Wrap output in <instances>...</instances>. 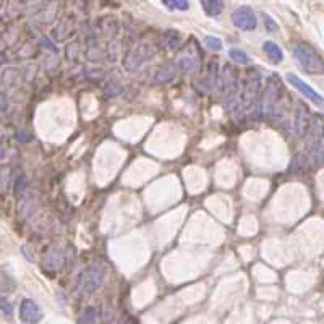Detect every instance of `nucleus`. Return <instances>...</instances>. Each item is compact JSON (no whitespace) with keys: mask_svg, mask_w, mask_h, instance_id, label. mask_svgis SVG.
Segmentation results:
<instances>
[{"mask_svg":"<svg viewBox=\"0 0 324 324\" xmlns=\"http://www.w3.org/2000/svg\"><path fill=\"white\" fill-rule=\"evenodd\" d=\"M293 55L297 62L300 63V67L303 68L306 73H321L322 71V60L321 57L318 55V52L309 47L308 44H297L293 46Z\"/></svg>","mask_w":324,"mask_h":324,"instance_id":"obj_1","label":"nucleus"},{"mask_svg":"<svg viewBox=\"0 0 324 324\" xmlns=\"http://www.w3.org/2000/svg\"><path fill=\"white\" fill-rule=\"evenodd\" d=\"M102 280H104V271L100 266L97 264H92L91 268L84 269L81 274H80V279H78V285H80V289L84 290V292H94L97 287L102 285Z\"/></svg>","mask_w":324,"mask_h":324,"instance_id":"obj_2","label":"nucleus"},{"mask_svg":"<svg viewBox=\"0 0 324 324\" xmlns=\"http://www.w3.org/2000/svg\"><path fill=\"white\" fill-rule=\"evenodd\" d=\"M232 23H234L235 28H239V30L253 31V30H256V26H258V20H256V15H255L253 9L248 7V5H243V7H239V9L234 10Z\"/></svg>","mask_w":324,"mask_h":324,"instance_id":"obj_3","label":"nucleus"},{"mask_svg":"<svg viewBox=\"0 0 324 324\" xmlns=\"http://www.w3.org/2000/svg\"><path fill=\"white\" fill-rule=\"evenodd\" d=\"M285 80L289 84H292L295 89H297L301 96H305L306 99H309L314 105H318V107H322V96L318 94L311 86H309L308 83H305L301 78H298L297 75H292V73H287L285 75Z\"/></svg>","mask_w":324,"mask_h":324,"instance_id":"obj_4","label":"nucleus"},{"mask_svg":"<svg viewBox=\"0 0 324 324\" xmlns=\"http://www.w3.org/2000/svg\"><path fill=\"white\" fill-rule=\"evenodd\" d=\"M20 319L25 324H38L42 319V311L34 300L25 298L20 305Z\"/></svg>","mask_w":324,"mask_h":324,"instance_id":"obj_5","label":"nucleus"},{"mask_svg":"<svg viewBox=\"0 0 324 324\" xmlns=\"http://www.w3.org/2000/svg\"><path fill=\"white\" fill-rule=\"evenodd\" d=\"M153 55H154V50H148L146 46H140L136 50H132V52H130V54L127 55V59H125L124 65H125L127 70L140 68L141 63L146 62L148 59H151Z\"/></svg>","mask_w":324,"mask_h":324,"instance_id":"obj_6","label":"nucleus"},{"mask_svg":"<svg viewBox=\"0 0 324 324\" xmlns=\"http://www.w3.org/2000/svg\"><path fill=\"white\" fill-rule=\"evenodd\" d=\"M263 49H264V52L271 57V60L274 62V63H279L280 60L284 59L282 49H280L274 41H266L264 44H263Z\"/></svg>","mask_w":324,"mask_h":324,"instance_id":"obj_7","label":"nucleus"},{"mask_svg":"<svg viewBox=\"0 0 324 324\" xmlns=\"http://www.w3.org/2000/svg\"><path fill=\"white\" fill-rule=\"evenodd\" d=\"M201 5L207 17H218L224 10V2L221 0H201Z\"/></svg>","mask_w":324,"mask_h":324,"instance_id":"obj_8","label":"nucleus"},{"mask_svg":"<svg viewBox=\"0 0 324 324\" xmlns=\"http://www.w3.org/2000/svg\"><path fill=\"white\" fill-rule=\"evenodd\" d=\"M175 76V67L174 65H167V67H164V68H161L159 71H157V75H156V83H167V81H170L172 78Z\"/></svg>","mask_w":324,"mask_h":324,"instance_id":"obj_9","label":"nucleus"},{"mask_svg":"<svg viewBox=\"0 0 324 324\" xmlns=\"http://www.w3.org/2000/svg\"><path fill=\"white\" fill-rule=\"evenodd\" d=\"M229 57H230V59H232L234 62L240 63V65H248V63L251 62L250 57H248V54L245 52V50L237 49V47L229 49Z\"/></svg>","mask_w":324,"mask_h":324,"instance_id":"obj_10","label":"nucleus"},{"mask_svg":"<svg viewBox=\"0 0 324 324\" xmlns=\"http://www.w3.org/2000/svg\"><path fill=\"white\" fill-rule=\"evenodd\" d=\"M96 321H97V311L92 306L84 308V311L78 318V324H96Z\"/></svg>","mask_w":324,"mask_h":324,"instance_id":"obj_11","label":"nucleus"},{"mask_svg":"<svg viewBox=\"0 0 324 324\" xmlns=\"http://www.w3.org/2000/svg\"><path fill=\"white\" fill-rule=\"evenodd\" d=\"M26 185H28V180H26V175L23 172H20L15 178V183H13V193H15V196H21V194L25 193L26 190Z\"/></svg>","mask_w":324,"mask_h":324,"instance_id":"obj_12","label":"nucleus"},{"mask_svg":"<svg viewBox=\"0 0 324 324\" xmlns=\"http://www.w3.org/2000/svg\"><path fill=\"white\" fill-rule=\"evenodd\" d=\"M306 109H303V105H298V111H297V117H295V122H297V132L300 135L305 133V128H306Z\"/></svg>","mask_w":324,"mask_h":324,"instance_id":"obj_13","label":"nucleus"},{"mask_svg":"<svg viewBox=\"0 0 324 324\" xmlns=\"http://www.w3.org/2000/svg\"><path fill=\"white\" fill-rule=\"evenodd\" d=\"M311 156H313V162L314 164H321L322 162V140L321 138L318 141H314V145L311 148Z\"/></svg>","mask_w":324,"mask_h":324,"instance_id":"obj_14","label":"nucleus"},{"mask_svg":"<svg viewBox=\"0 0 324 324\" xmlns=\"http://www.w3.org/2000/svg\"><path fill=\"white\" fill-rule=\"evenodd\" d=\"M164 5H167L169 9H177V10H188L190 9V2H185V0H162Z\"/></svg>","mask_w":324,"mask_h":324,"instance_id":"obj_15","label":"nucleus"},{"mask_svg":"<svg viewBox=\"0 0 324 324\" xmlns=\"http://www.w3.org/2000/svg\"><path fill=\"white\" fill-rule=\"evenodd\" d=\"M204 44L207 46V49L215 50V52L222 50V41L219 38H215V36H206V38H204Z\"/></svg>","mask_w":324,"mask_h":324,"instance_id":"obj_16","label":"nucleus"},{"mask_svg":"<svg viewBox=\"0 0 324 324\" xmlns=\"http://www.w3.org/2000/svg\"><path fill=\"white\" fill-rule=\"evenodd\" d=\"M180 68L185 71H190L193 68H196V59H191V57H182L180 59Z\"/></svg>","mask_w":324,"mask_h":324,"instance_id":"obj_17","label":"nucleus"},{"mask_svg":"<svg viewBox=\"0 0 324 324\" xmlns=\"http://www.w3.org/2000/svg\"><path fill=\"white\" fill-rule=\"evenodd\" d=\"M263 18H264V26H268V30H271V31H277V25L272 21V18L269 17V15H263Z\"/></svg>","mask_w":324,"mask_h":324,"instance_id":"obj_18","label":"nucleus"},{"mask_svg":"<svg viewBox=\"0 0 324 324\" xmlns=\"http://www.w3.org/2000/svg\"><path fill=\"white\" fill-rule=\"evenodd\" d=\"M0 306H2V308H4V311H5V313L12 314V306H10V303H9V301H5V300H0Z\"/></svg>","mask_w":324,"mask_h":324,"instance_id":"obj_19","label":"nucleus"}]
</instances>
